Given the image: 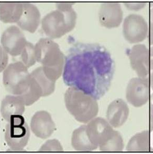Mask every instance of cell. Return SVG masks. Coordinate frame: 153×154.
<instances>
[{"instance_id":"cell-14","label":"cell","mask_w":153,"mask_h":154,"mask_svg":"<svg viewBox=\"0 0 153 154\" xmlns=\"http://www.w3.org/2000/svg\"><path fill=\"white\" fill-rule=\"evenodd\" d=\"M129 111L128 104L124 100L116 99L108 106L106 112L108 122L114 128L122 126L128 119Z\"/></svg>"},{"instance_id":"cell-21","label":"cell","mask_w":153,"mask_h":154,"mask_svg":"<svg viewBox=\"0 0 153 154\" xmlns=\"http://www.w3.org/2000/svg\"><path fill=\"white\" fill-rule=\"evenodd\" d=\"M124 142L122 136L119 132L114 131L108 140L99 146L102 152H120L123 150Z\"/></svg>"},{"instance_id":"cell-2","label":"cell","mask_w":153,"mask_h":154,"mask_svg":"<svg viewBox=\"0 0 153 154\" xmlns=\"http://www.w3.org/2000/svg\"><path fill=\"white\" fill-rule=\"evenodd\" d=\"M36 61L42 65L46 76L52 81L62 75L65 57L59 46L50 38H41L35 45Z\"/></svg>"},{"instance_id":"cell-4","label":"cell","mask_w":153,"mask_h":154,"mask_svg":"<svg viewBox=\"0 0 153 154\" xmlns=\"http://www.w3.org/2000/svg\"><path fill=\"white\" fill-rule=\"evenodd\" d=\"M64 102L69 112L80 123H89L98 113L97 100L75 88L70 87L67 89Z\"/></svg>"},{"instance_id":"cell-8","label":"cell","mask_w":153,"mask_h":154,"mask_svg":"<svg viewBox=\"0 0 153 154\" xmlns=\"http://www.w3.org/2000/svg\"><path fill=\"white\" fill-rule=\"evenodd\" d=\"M149 78L134 77L128 82L126 91V100L135 107L146 104L150 97Z\"/></svg>"},{"instance_id":"cell-29","label":"cell","mask_w":153,"mask_h":154,"mask_svg":"<svg viewBox=\"0 0 153 154\" xmlns=\"http://www.w3.org/2000/svg\"><path fill=\"white\" fill-rule=\"evenodd\" d=\"M149 112L153 115V94L149 97Z\"/></svg>"},{"instance_id":"cell-17","label":"cell","mask_w":153,"mask_h":154,"mask_svg":"<svg viewBox=\"0 0 153 154\" xmlns=\"http://www.w3.org/2000/svg\"><path fill=\"white\" fill-rule=\"evenodd\" d=\"M23 2L0 3V20L4 23H16L23 12Z\"/></svg>"},{"instance_id":"cell-1","label":"cell","mask_w":153,"mask_h":154,"mask_svg":"<svg viewBox=\"0 0 153 154\" xmlns=\"http://www.w3.org/2000/svg\"><path fill=\"white\" fill-rule=\"evenodd\" d=\"M115 63L107 49L97 43L77 42L65 56L64 84L100 100L110 88Z\"/></svg>"},{"instance_id":"cell-15","label":"cell","mask_w":153,"mask_h":154,"mask_svg":"<svg viewBox=\"0 0 153 154\" xmlns=\"http://www.w3.org/2000/svg\"><path fill=\"white\" fill-rule=\"evenodd\" d=\"M23 12L17 24L22 29L34 33L40 21L39 10L37 6L29 2H23Z\"/></svg>"},{"instance_id":"cell-22","label":"cell","mask_w":153,"mask_h":154,"mask_svg":"<svg viewBox=\"0 0 153 154\" xmlns=\"http://www.w3.org/2000/svg\"><path fill=\"white\" fill-rule=\"evenodd\" d=\"M21 62L25 65L27 68L33 66L35 64V50L33 44L27 41L26 46L23 49L21 55Z\"/></svg>"},{"instance_id":"cell-18","label":"cell","mask_w":153,"mask_h":154,"mask_svg":"<svg viewBox=\"0 0 153 154\" xmlns=\"http://www.w3.org/2000/svg\"><path fill=\"white\" fill-rule=\"evenodd\" d=\"M71 145L79 152H92L98 147L91 143L87 135L86 125H82L74 131L71 138Z\"/></svg>"},{"instance_id":"cell-25","label":"cell","mask_w":153,"mask_h":154,"mask_svg":"<svg viewBox=\"0 0 153 154\" xmlns=\"http://www.w3.org/2000/svg\"><path fill=\"white\" fill-rule=\"evenodd\" d=\"M146 4V2H133V3H125V5L128 8L133 10H139L145 7Z\"/></svg>"},{"instance_id":"cell-20","label":"cell","mask_w":153,"mask_h":154,"mask_svg":"<svg viewBox=\"0 0 153 154\" xmlns=\"http://www.w3.org/2000/svg\"><path fill=\"white\" fill-rule=\"evenodd\" d=\"M31 75L36 80L43 91V96L52 94L55 89L56 82L50 80L44 72L42 66L38 67L32 72Z\"/></svg>"},{"instance_id":"cell-30","label":"cell","mask_w":153,"mask_h":154,"mask_svg":"<svg viewBox=\"0 0 153 154\" xmlns=\"http://www.w3.org/2000/svg\"><path fill=\"white\" fill-rule=\"evenodd\" d=\"M150 116V121H151V124H150V131H152L153 130V115L151 113L149 112Z\"/></svg>"},{"instance_id":"cell-28","label":"cell","mask_w":153,"mask_h":154,"mask_svg":"<svg viewBox=\"0 0 153 154\" xmlns=\"http://www.w3.org/2000/svg\"><path fill=\"white\" fill-rule=\"evenodd\" d=\"M148 26L153 28V8L149 11V25Z\"/></svg>"},{"instance_id":"cell-9","label":"cell","mask_w":153,"mask_h":154,"mask_svg":"<svg viewBox=\"0 0 153 154\" xmlns=\"http://www.w3.org/2000/svg\"><path fill=\"white\" fill-rule=\"evenodd\" d=\"M1 41L4 50L13 56L20 55L27 42L23 32L15 25L9 26L4 31Z\"/></svg>"},{"instance_id":"cell-19","label":"cell","mask_w":153,"mask_h":154,"mask_svg":"<svg viewBox=\"0 0 153 154\" xmlns=\"http://www.w3.org/2000/svg\"><path fill=\"white\" fill-rule=\"evenodd\" d=\"M151 149V135L147 131L135 135L130 138L126 147L128 152H147Z\"/></svg>"},{"instance_id":"cell-31","label":"cell","mask_w":153,"mask_h":154,"mask_svg":"<svg viewBox=\"0 0 153 154\" xmlns=\"http://www.w3.org/2000/svg\"><path fill=\"white\" fill-rule=\"evenodd\" d=\"M149 80L150 85L151 86L152 90H153V72L150 75V76L149 77Z\"/></svg>"},{"instance_id":"cell-5","label":"cell","mask_w":153,"mask_h":154,"mask_svg":"<svg viewBox=\"0 0 153 154\" xmlns=\"http://www.w3.org/2000/svg\"><path fill=\"white\" fill-rule=\"evenodd\" d=\"M31 75L21 61L10 63L4 69L3 83L6 91L13 95L22 96L29 89Z\"/></svg>"},{"instance_id":"cell-10","label":"cell","mask_w":153,"mask_h":154,"mask_svg":"<svg viewBox=\"0 0 153 154\" xmlns=\"http://www.w3.org/2000/svg\"><path fill=\"white\" fill-rule=\"evenodd\" d=\"M130 66L139 77L147 78L151 73L149 50L144 44L135 45L129 52Z\"/></svg>"},{"instance_id":"cell-11","label":"cell","mask_w":153,"mask_h":154,"mask_svg":"<svg viewBox=\"0 0 153 154\" xmlns=\"http://www.w3.org/2000/svg\"><path fill=\"white\" fill-rule=\"evenodd\" d=\"M86 131L91 143L98 147L108 140L114 130L105 119L97 117L92 119L86 125Z\"/></svg>"},{"instance_id":"cell-26","label":"cell","mask_w":153,"mask_h":154,"mask_svg":"<svg viewBox=\"0 0 153 154\" xmlns=\"http://www.w3.org/2000/svg\"><path fill=\"white\" fill-rule=\"evenodd\" d=\"M148 38L149 42V46L153 45V28L148 26Z\"/></svg>"},{"instance_id":"cell-23","label":"cell","mask_w":153,"mask_h":154,"mask_svg":"<svg viewBox=\"0 0 153 154\" xmlns=\"http://www.w3.org/2000/svg\"><path fill=\"white\" fill-rule=\"evenodd\" d=\"M39 152H62L63 148L60 143L57 140H50L46 142L41 148Z\"/></svg>"},{"instance_id":"cell-13","label":"cell","mask_w":153,"mask_h":154,"mask_svg":"<svg viewBox=\"0 0 153 154\" xmlns=\"http://www.w3.org/2000/svg\"><path fill=\"white\" fill-rule=\"evenodd\" d=\"M32 131L36 136L41 139L50 137L56 130V126L49 112L45 110L38 111L31 121Z\"/></svg>"},{"instance_id":"cell-24","label":"cell","mask_w":153,"mask_h":154,"mask_svg":"<svg viewBox=\"0 0 153 154\" xmlns=\"http://www.w3.org/2000/svg\"><path fill=\"white\" fill-rule=\"evenodd\" d=\"M8 61V53L0 46V72L6 69Z\"/></svg>"},{"instance_id":"cell-6","label":"cell","mask_w":153,"mask_h":154,"mask_svg":"<svg viewBox=\"0 0 153 154\" xmlns=\"http://www.w3.org/2000/svg\"><path fill=\"white\" fill-rule=\"evenodd\" d=\"M29 137V128L22 115L13 119L6 125L5 140L10 149H23L27 145Z\"/></svg>"},{"instance_id":"cell-12","label":"cell","mask_w":153,"mask_h":154,"mask_svg":"<svg viewBox=\"0 0 153 154\" xmlns=\"http://www.w3.org/2000/svg\"><path fill=\"white\" fill-rule=\"evenodd\" d=\"M123 12L121 4L118 2H104L101 4L99 12L100 22L109 29L117 27L122 23Z\"/></svg>"},{"instance_id":"cell-7","label":"cell","mask_w":153,"mask_h":154,"mask_svg":"<svg viewBox=\"0 0 153 154\" xmlns=\"http://www.w3.org/2000/svg\"><path fill=\"white\" fill-rule=\"evenodd\" d=\"M123 32L124 38L130 43H137L145 40L148 32V25L142 16L130 14L124 19Z\"/></svg>"},{"instance_id":"cell-16","label":"cell","mask_w":153,"mask_h":154,"mask_svg":"<svg viewBox=\"0 0 153 154\" xmlns=\"http://www.w3.org/2000/svg\"><path fill=\"white\" fill-rule=\"evenodd\" d=\"M25 106L21 96L13 95H6L1 103V115L6 122H10L17 117L23 114L25 111Z\"/></svg>"},{"instance_id":"cell-3","label":"cell","mask_w":153,"mask_h":154,"mask_svg":"<svg viewBox=\"0 0 153 154\" xmlns=\"http://www.w3.org/2000/svg\"><path fill=\"white\" fill-rule=\"evenodd\" d=\"M73 3H57V9L48 13L41 20L44 32L50 38H61L74 29L76 15Z\"/></svg>"},{"instance_id":"cell-27","label":"cell","mask_w":153,"mask_h":154,"mask_svg":"<svg viewBox=\"0 0 153 154\" xmlns=\"http://www.w3.org/2000/svg\"><path fill=\"white\" fill-rule=\"evenodd\" d=\"M149 54L151 69L153 71V45L149 46Z\"/></svg>"}]
</instances>
